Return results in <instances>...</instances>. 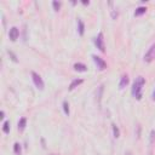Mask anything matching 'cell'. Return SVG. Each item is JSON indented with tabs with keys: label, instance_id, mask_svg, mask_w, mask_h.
<instances>
[{
	"label": "cell",
	"instance_id": "cell-1",
	"mask_svg": "<svg viewBox=\"0 0 155 155\" xmlns=\"http://www.w3.org/2000/svg\"><path fill=\"white\" fill-rule=\"evenodd\" d=\"M145 85V79L143 76H137L132 84V88H131V93L136 99H142V94H143V86Z\"/></svg>",
	"mask_w": 155,
	"mask_h": 155
},
{
	"label": "cell",
	"instance_id": "cell-2",
	"mask_svg": "<svg viewBox=\"0 0 155 155\" xmlns=\"http://www.w3.org/2000/svg\"><path fill=\"white\" fill-rule=\"evenodd\" d=\"M31 79H33V82H34L35 87H36L38 90L42 91V90H44V87H45V84H44V80L41 79V76H40L38 73L31 71Z\"/></svg>",
	"mask_w": 155,
	"mask_h": 155
},
{
	"label": "cell",
	"instance_id": "cell-3",
	"mask_svg": "<svg viewBox=\"0 0 155 155\" xmlns=\"http://www.w3.org/2000/svg\"><path fill=\"white\" fill-rule=\"evenodd\" d=\"M96 47L101 51V52H105V45H104V36H103V33H98V35L94 38L93 40Z\"/></svg>",
	"mask_w": 155,
	"mask_h": 155
},
{
	"label": "cell",
	"instance_id": "cell-4",
	"mask_svg": "<svg viewBox=\"0 0 155 155\" xmlns=\"http://www.w3.org/2000/svg\"><path fill=\"white\" fill-rule=\"evenodd\" d=\"M154 59H155V44H153V45L148 48V51L145 52V54H144V62L151 63Z\"/></svg>",
	"mask_w": 155,
	"mask_h": 155
},
{
	"label": "cell",
	"instance_id": "cell-5",
	"mask_svg": "<svg viewBox=\"0 0 155 155\" xmlns=\"http://www.w3.org/2000/svg\"><path fill=\"white\" fill-rule=\"evenodd\" d=\"M92 59H93L94 64L97 65V68H98L99 70H104V69H107V63H105V61H104L102 57L96 56V54H92Z\"/></svg>",
	"mask_w": 155,
	"mask_h": 155
},
{
	"label": "cell",
	"instance_id": "cell-6",
	"mask_svg": "<svg viewBox=\"0 0 155 155\" xmlns=\"http://www.w3.org/2000/svg\"><path fill=\"white\" fill-rule=\"evenodd\" d=\"M19 36V30L17 27H11L10 30H8V38L11 41H16Z\"/></svg>",
	"mask_w": 155,
	"mask_h": 155
},
{
	"label": "cell",
	"instance_id": "cell-7",
	"mask_svg": "<svg viewBox=\"0 0 155 155\" xmlns=\"http://www.w3.org/2000/svg\"><path fill=\"white\" fill-rule=\"evenodd\" d=\"M130 82V79H128V75L127 74H124L121 78H120V81H119V88L120 90H124Z\"/></svg>",
	"mask_w": 155,
	"mask_h": 155
},
{
	"label": "cell",
	"instance_id": "cell-8",
	"mask_svg": "<svg viewBox=\"0 0 155 155\" xmlns=\"http://www.w3.org/2000/svg\"><path fill=\"white\" fill-rule=\"evenodd\" d=\"M74 70L79 71V73H85V71H87V67H86L84 63L78 62V63L74 64Z\"/></svg>",
	"mask_w": 155,
	"mask_h": 155
},
{
	"label": "cell",
	"instance_id": "cell-9",
	"mask_svg": "<svg viewBox=\"0 0 155 155\" xmlns=\"http://www.w3.org/2000/svg\"><path fill=\"white\" fill-rule=\"evenodd\" d=\"M78 33H79L80 36H82L85 34V24H84V22H82L81 18L78 19Z\"/></svg>",
	"mask_w": 155,
	"mask_h": 155
},
{
	"label": "cell",
	"instance_id": "cell-10",
	"mask_svg": "<svg viewBox=\"0 0 155 155\" xmlns=\"http://www.w3.org/2000/svg\"><path fill=\"white\" fill-rule=\"evenodd\" d=\"M82 82H84V80H82V79H74V80L70 82V85H69V90H70V91H73L74 88H76L78 86H80Z\"/></svg>",
	"mask_w": 155,
	"mask_h": 155
},
{
	"label": "cell",
	"instance_id": "cell-11",
	"mask_svg": "<svg viewBox=\"0 0 155 155\" xmlns=\"http://www.w3.org/2000/svg\"><path fill=\"white\" fill-rule=\"evenodd\" d=\"M25 126H27V119L25 117H21L19 121H18V131L23 132L25 130Z\"/></svg>",
	"mask_w": 155,
	"mask_h": 155
},
{
	"label": "cell",
	"instance_id": "cell-12",
	"mask_svg": "<svg viewBox=\"0 0 155 155\" xmlns=\"http://www.w3.org/2000/svg\"><path fill=\"white\" fill-rule=\"evenodd\" d=\"M145 12H147V7H145V6H139V7H137L136 11H134V17H139V16L144 15Z\"/></svg>",
	"mask_w": 155,
	"mask_h": 155
},
{
	"label": "cell",
	"instance_id": "cell-13",
	"mask_svg": "<svg viewBox=\"0 0 155 155\" xmlns=\"http://www.w3.org/2000/svg\"><path fill=\"white\" fill-rule=\"evenodd\" d=\"M13 153L16 155H21L22 154V147H21L19 143H15L13 144Z\"/></svg>",
	"mask_w": 155,
	"mask_h": 155
},
{
	"label": "cell",
	"instance_id": "cell-14",
	"mask_svg": "<svg viewBox=\"0 0 155 155\" xmlns=\"http://www.w3.org/2000/svg\"><path fill=\"white\" fill-rule=\"evenodd\" d=\"M111 128H113V136H114L115 138H119V137H120V130H119V127H117L115 124H113V125H111Z\"/></svg>",
	"mask_w": 155,
	"mask_h": 155
},
{
	"label": "cell",
	"instance_id": "cell-15",
	"mask_svg": "<svg viewBox=\"0 0 155 155\" xmlns=\"http://www.w3.org/2000/svg\"><path fill=\"white\" fill-rule=\"evenodd\" d=\"M62 107H63V111H64V114H65V115H69V113H70L69 103H68L67 101H64V102L62 103Z\"/></svg>",
	"mask_w": 155,
	"mask_h": 155
},
{
	"label": "cell",
	"instance_id": "cell-16",
	"mask_svg": "<svg viewBox=\"0 0 155 155\" xmlns=\"http://www.w3.org/2000/svg\"><path fill=\"white\" fill-rule=\"evenodd\" d=\"M2 132L4 133H10V121H5L2 124Z\"/></svg>",
	"mask_w": 155,
	"mask_h": 155
},
{
	"label": "cell",
	"instance_id": "cell-17",
	"mask_svg": "<svg viewBox=\"0 0 155 155\" xmlns=\"http://www.w3.org/2000/svg\"><path fill=\"white\" fill-rule=\"evenodd\" d=\"M61 2L59 1H52V7H53V10L56 11V12H58L59 11V8H61Z\"/></svg>",
	"mask_w": 155,
	"mask_h": 155
},
{
	"label": "cell",
	"instance_id": "cell-18",
	"mask_svg": "<svg viewBox=\"0 0 155 155\" xmlns=\"http://www.w3.org/2000/svg\"><path fill=\"white\" fill-rule=\"evenodd\" d=\"M149 143H150V145H153V144L155 143V130H151V132H150V137H149Z\"/></svg>",
	"mask_w": 155,
	"mask_h": 155
},
{
	"label": "cell",
	"instance_id": "cell-19",
	"mask_svg": "<svg viewBox=\"0 0 155 155\" xmlns=\"http://www.w3.org/2000/svg\"><path fill=\"white\" fill-rule=\"evenodd\" d=\"M7 53H8V56L11 57V59H12L15 63H17V62H18V59H17V56H16V54H15L12 51H7Z\"/></svg>",
	"mask_w": 155,
	"mask_h": 155
},
{
	"label": "cell",
	"instance_id": "cell-20",
	"mask_svg": "<svg viewBox=\"0 0 155 155\" xmlns=\"http://www.w3.org/2000/svg\"><path fill=\"white\" fill-rule=\"evenodd\" d=\"M111 17H113L114 19H116V17H117V12H116L115 10H113V11H111Z\"/></svg>",
	"mask_w": 155,
	"mask_h": 155
},
{
	"label": "cell",
	"instance_id": "cell-21",
	"mask_svg": "<svg viewBox=\"0 0 155 155\" xmlns=\"http://www.w3.org/2000/svg\"><path fill=\"white\" fill-rule=\"evenodd\" d=\"M4 117H5V111H4V110H1V111H0V119L2 120Z\"/></svg>",
	"mask_w": 155,
	"mask_h": 155
},
{
	"label": "cell",
	"instance_id": "cell-22",
	"mask_svg": "<svg viewBox=\"0 0 155 155\" xmlns=\"http://www.w3.org/2000/svg\"><path fill=\"white\" fill-rule=\"evenodd\" d=\"M81 2H82L84 5H88V4H90V1H88V0H87V1H86V0H82Z\"/></svg>",
	"mask_w": 155,
	"mask_h": 155
},
{
	"label": "cell",
	"instance_id": "cell-23",
	"mask_svg": "<svg viewBox=\"0 0 155 155\" xmlns=\"http://www.w3.org/2000/svg\"><path fill=\"white\" fill-rule=\"evenodd\" d=\"M151 98H153V101H155V90H154V92H153V96H151Z\"/></svg>",
	"mask_w": 155,
	"mask_h": 155
},
{
	"label": "cell",
	"instance_id": "cell-24",
	"mask_svg": "<svg viewBox=\"0 0 155 155\" xmlns=\"http://www.w3.org/2000/svg\"><path fill=\"white\" fill-rule=\"evenodd\" d=\"M125 155H133V154H132L131 151H126V153H125Z\"/></svg>",
	"mask_w": 155,
	"mask_h": 155
},
{
	"label": "cell",
	"instance_id": "cell-25",
	"mask_svg": "<svg viewBox=\"0 0 155 155\" xmlns=\"http://www.w3.org/2000/svg\"><path fill=\"white\" fill-rule=\"evenodd\" d=\"M51 155H58V154H51Z\"/></svg>",
	"mask_w": 155,
	"mask_h": 155
}]
</instances>
